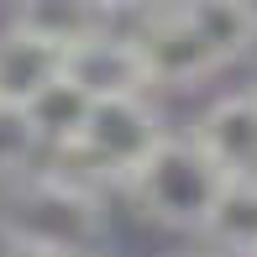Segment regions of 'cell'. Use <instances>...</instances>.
<instances>
[{"instance_id": "cell-8", "label": "cell", "mask_w": 257, "mask_h": 257, "mask_svg": "<svg viewBox=\"0 0 257 257\" xmlns=\"http://www.w3.org/2000/svg\"><path fill=\"white\" fill-rule=\"evenodd\" d=\"M11 27L32 32V37L53 42L58 53L74 48V42H89L100 32L115 27V6L110 0H16V16Z\"/></svg>"}, {"instance_id": "cell-7", "label": "cell", "mask_w": 257, "mask_h": 257, "mask_svg": "<svg viewBox=\"0 0 257 257\" xmlns=\"http://www.w3.org/2000/svg\"><path fill=\"white\" fill-rule=\"evenodd\" d=\"M173 11L220 68L257 53V0H173Z\"/></svg>"}, {"instance_id": "cell-5", "label": "cell", "mask_w": 257, "mask_h": 257, "mask_svg": "<svg viewBox=\"0 0 257 257\" xmlns=\"http://www.w3.org/2000/svg\"><path fill=\"white\" fill-rule=\"evenodd\" d=\"M189 137L226 179H257V89H231L210 100Z\"/></svg>"}, {"instance_id": "cell-9", "label": "cell", "mask_w": 257, "mask_h": 257, "mask_svg": "<svg viewBox=\"0 0 257 257\" xmlns=\"http://www.w3.org/2000/svg\"><path fill=\"white\" fill-rule=\"evenodd\" d=\"M58 68H63V53L53 42L32 37L21 27L0 32V100L6 105H27L42 84H53Z\"/></svg>"}, {"instance_id": "cell-1", "label": "cell", "mask_w": 257, "mask_h": 257, "mask_svg": "<svg viewBox=\"0 0 257 257\" xmlns=\"http://www.w3.org/2000/svg\"><path fill=\"white\" fill-rule=\"evenodd\" d=\"M0 226H6L11 247L95 257L110 236V210H105V189L95 179H84L79 168H68L58 158V163H37V168L6 179Z\"/></svg>"}, {"instance_id": "cell-12", "label": "cell", "mask_w": 257, "mask_h": 257, "mask_svg": "<svg viewBox=\"0 0 257 257\" xmlns=\"http://www.w3.org/2000/svg\"><path fill=\"white\" fill-rule=\"evenodd\" d=\"M42 158H48V153H42L37 132H32V121H27V110L0 100V179H16V173L37 168Z\"/></svg>"}, {"instance_id": "cell-11", "label": "cell", "mask_w": 257, "mask_h": 257, "mask_svg": "<svg viewBox=\"0 0 257 257\" xmlns=\"http://www.w3.org/2000/svg\"><path fill=\"white\" fill-rule=\"evenodd\" d=\"M27 121H32V132H37V142H42V153H63L68 142H74V132L84 126V115H89V95L79 84H68L63 79V68H58V79L53 84H42L37 95H32L27 105Z\"/></svg>"}, {"instance_id": "cell-3", "label": "cell", "mask_w": 257, "mask_h": 257, "mask_svg": "<svg viewBox=\"0 0 257 257\" xmlns=\"http://www.w3.org/2000/svg\"><path fill=\"white\" fill-rule=\"evenodd\" d=\"M158 142H163V115L147 105V95H110V100H89L84 126L58 158L68 168H79L84 179H95L100 189L105 184L126 189Z\"/></svg>"}, {"instance_id": "cell-4", "label": "cell", "mask_w": 257, "mask_h": 257, "mask_svg": "<svg viewBox=\"0 0 257 257\" xmlns=\"http://www.w3.org/2000/svg\"><path fill=\"white\" fill-rule=\"evenodd\" d=\"M63 79L79 84L89 100H110V95H147L153 89V74L142 63V48H137L132 32H100L89 42H74L63 48Z\"/></svg>"}, {"instance_id": "cell-2", "label": "cell", "mask_w": 257, "mask_h": 257, "mask_svg": "<svg viewBox=\"0 0 257 257\" xmlns=\"http://www.w3.org/2000/svg\"><path fill=\"white\" fill-rule=\"evenodd\" d=\"M220 184H226V173L200 153L194 137L163 132V142L142 158V168L132 173L126 194L137 200V210H142L147 220H158V226H168V231L200 236V226H205L210 205H215Z\"/></svg>"}, {"instance_id": "cell-6", "label": "cell", "mask_w": 257, "mask_h": 257, "mask_svg": "<svg viewBox=\"0 0 257 257\" xmlns=\"http://www.w3.org/2000/svg\"><path fill=\"white\" fill-rule=\"evenodd\" d=\"M132 37H137V48H142V63H147V74H153V89L158 84L184 89V84H200V79L220 74V63L205 53V42L184 27V16L173 6L142 16V27H137Z\"/></svg>"}, {"instance_id": "cell-13", "label": "cell", "mask_w": 257, "mask_h": 257, "mask_svg": "<svg viewBox=\"0 0 257 257\" xmlns=\"http://www.w3.org/2000/svg\"><path fill=\"white\" fill-rule=\"evenodd\" d=\"M110 6H115V16H153V11L173 6V0H110Z\"/></svg>"}, {"instance_id": "cell-10", "label": "cell", "mask_w": 257, "mask_h": 257, "mask_svg": "<svg viewBox=\"0 0 257 257\" xmlns=\"http://www.w3.org/2000/svg\"><path fill=\"white\" fill-rule=\"evenodd\" d=\"M200 236L215 257H257V179H226Z\"/></svg>"}, {"instance_id": "cell-14", "label": "cell", "mask_w": 257, "mask_h": 257, "mask_svg": "<svg viewBox=\"0 0 257 257\" xmlns=\"http://www.w3.org/2000/svg\"><path fill=\"white\" fill-rule=\"evenodd\" d=\"M6 257H58V252H37V247H11Z\"/></svg>"}, {"instance_id": "cell-15", "label": "cell", "mask_w": 257, "mask_h": 257, "mask_svg": "<svg viewBox=\"0 0 257 257\" xmlns=\"http://www.w3.org/2000/svg\"><path fill=\"white\" fill-rule=\"evenodd\" d=\"M184 257H205V252H184Z\"/></svg>"}]
</instances>
